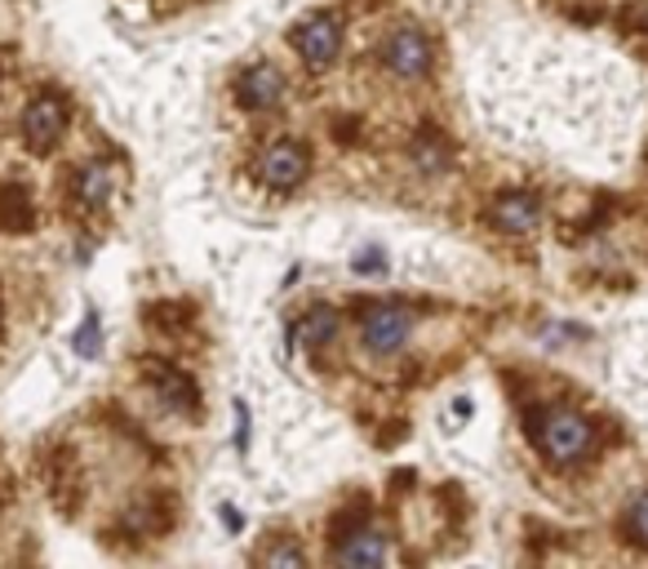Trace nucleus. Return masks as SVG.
<instances>
[{
	"mask_svg": "<svg viewBox=\"0 0 648 569\" xmlns=\"http://www.w3.org/2000/svg\"><path fill=\"white\" fill-rule=\"evenodd\" d=\"M537 445H542V454H546L555 467H568V463H577V458L590 454L595 432H590V423H586L582 414H573V410H551V414L542 418V427H537Z\"/></svg>",
	"mask_w": 648,
	"mask_h": 569,
	"instance_id": "nucleus-1",
	"label": "nucleus"
},
{
	"mask_svg": "<svg viewBox=\"0 0 648 569\" xmlns=\"http://www.w3.org/2000/svg\"><path fill=\"white\" fill-rule=\"evenodd\" d=\"M431 59H436V50H431L427 32H418V28H396L383 41V68L400 81H422L431 72Z\"/></svg>",
	"mask_w": 648,
	"mask_h": 569,
	"instance_id": "nucleus-2",
	"label": "nucleus"
},
{
	"mask_svg": "<svg viewBox=\"0 0 648 569\" xmlns=\"http://www.w3.org/2000/svg\"><path fill=\"white\" fill-rule=\"evenodd\" d=\"M306 169H311V156H306V147L297 138H275L262 152V165H258L262 183L275 187V192H293L306 178Z\"/></svg>",
	"mask_w": 648,
	"mask_h": 569,
	"instance_id": "nucleus-3",
	"label": "nucleus"
},
{
	"mask_svg": "<svg viewBox=\"0 0 648 569\" xmlns=\"http://www.w3.org/2000/svg\"><path fill=\"white\" fill-rule=\"evenodd\" d=\"M293 45L311 68H330L343 50V23L334 14H315L293 32Z\"/></svg>",
	"mask_w": 648,
	"mask_h": 569,
	"instance_id": "nucleus-4",
	"label": "nucleus"
},
{
	"mask_svg": "<svg viewBox=\"0 0 648 569\" xmlns=\"http://www.w3.org/2000/svg\"><path fill=\"white\" fill-rule=\"evenodd\" d=\"M67 130V103L59 94H41L28 103V116H23V134L32 143V152H50Z\"/></svg>",
	"mask_w": 648,
	"mask_h": 569,
	"instance_id": "nucleus-5",
	"label": "nucleus"
},
{
	"mask_svg": "<svg viewBox=\"0 0 648 569\" xmlns=\"http://www.w3.org/2000/svg\"><path fill=\"white\" fill-rule=\"evenodd\" d=\"M360 334H365V343H369L374 352H400V348L409 343V334H414V317H409L405 308L383 303V308H369V312H365Z\"/></svg>",
	"mask_w": 648,
	"mask_h": 569,
	"instance_id": "nucleus-6",
	"label": "nucleus"
},
{
	"mask_svg": "<svg viewBox=\"0 0 648 569\" xmlns=\"http://www.w3.org/2000/svg\"><path fill=\"white\" fill-rule=\"evenodd\" d=\"M280 94H284V76H280L271 63H258V68L240 72V81H236V99H240V107H249V112L275 107Z\"/></svg>",
	"mask_w": 648,
	"mask_h": 569,
	"instance_id": "nucleus-7",
	"label": "nucleus"
},
{
	"mask_svg": "<svg viewBox=\"0 0 648 569\" xmlns=\"http://www.w3.org/2000/svg\"><path fill=\"white\" fill-rule=\"evenodd\" d=\"M493 223L506 236H529L542 223V200L529 196V192H506V196L493 200Z\"/></svg>",
	"mask_w": 648,
	"mask_h": 569,
	"instance_id": "nucleus-8",
	"label": "nucleus"
},
{
	"mask_svg": "<svg viewBox=\"0 0 648 569\" xmlns=\"http://www.w3.org/2000/svg\"><path fill=\"white\" fill-rule=\"evenodd\" d=\"M116 187H121L116 165H112V161H94V165H85L81 178H76V200H81L85 209H103V205H112Z\"/></svg>",
	"mask_w": 648,
	"mask_h": 569,
	"instance_id": "nucleus-9",
	"label": "nucleus"
},
{
	"mask_svg": "<svg viewBox=\"0 0 648 569\" xmlns=\"http://www.w3.org/2000/svg\"><path fill=\"white\" fill-rule=\"evenodd\" d=\"M391 556V547H387V538L383 534H374V529H356V534H347L343 542H338V565H347V569H360V565H383Z\"/></svg>",
	"mask_w": 648,
	"mask_h": 569,
	"instance_id": "nucleus-10",
	"label": "nucleus"
},
{
	"mask_svg": "<svg viewBox=\"0 0 648 569\" xmlns=\"http://www.w3.org/2000/svg\"><path fill=\"white\" fill-rule=\"evenodd\" d=\"M151 383H156V392H160L165 405L196 410V383L187 374H178V370H151Z\"/></svg>",
	"mask_w": 648,
	"mask_h": 569,
	"instance_id": "nucleus-11",
	"label": "nucleus"
},
{
	"mask_svg": "<svg viewBox=\"0 0 648 569\" xmlns=\"http://www.w3.org/2000/svg\"><path fill=\"white\" fill-rule=\"evenodd\" d=\"M334 334H338V317H334L330 308H315V312H306V317L293 325V339L306 343V348H324Z\"/></svg>",
	"mask_w": 648,
	"mask_h": 569,
	"instance_id": "nucleus-12",
	"label": "nucleus"
},
{
	"mask_svg": "<svg viewBox=\"0 0 648 569\" xmlns=\"http://www.w3.org/2000/svg\"><path fill=\"white\" fill-rule=\"evenodd\" d=\"M414 161H418L422 174H445V169H449V147H445L440 138H418Z\"/></svg>",
	"mask_w": 648,
	"mask_h": 569,
	"instance_id": "nucleus-13",
	"label": "nucleus"
},
{
	"mask_svg": "<svg viewBox=\"0 0 648 569\" xmlns=\"http://www.w3.org/2000/svg\"><path fill=\"white\" fill-rule=\"evenodd\" d=\"M626 529H630V538H635V542H644V547H648V494H639V498L630 503Z\"/></svg>",
	"mask_w": 648,
	"mask_h": 569,
	"instance_id": "nucleus-14",
	"label": "nucleus"
},
{
	"mask_svg": "<svg viewBox=\"0 0 648 569\" xmlns=\"http://www.w3.org/2000/svg\"><path fill=\"white\" fill-rule=\"evenodd\" d=\"M262 560H266V565H302L306 556H302V547H293V542H275V547L262 551Z\"/></svg>",
	"mask_w": 648,
	"mask_h": 569,
	"instance_id": "nucleus-15",
	"label": "nucleus"
},
{
	"mask_svg": "<svg viewBox=\"0 0 648 569\" xmlns=\"http://www.w3.org/2000/svg\"><path fill=\"white\" fill-rule=\"evenodd\" d=\"M72 348H76V356H94V348H98V321H85V330L72 339Z\"/></svg>",
	"mask_w": 648,
	"mask_h": 569,
	"instance_id": "nucleus-16",
	"label": "nucleus"
},
{
	"mask_svg": "<svg viewBox=\"0 0 648 569\" xmlns=\"http://www.w3.org/2000/svg\"><path fill=\"white\" fill-rule=\"evenodd\" d=\"M378 267H383V258H378V254H365V258L356 254V271H378Z\"/></svg>",
	"mask_w": 648,
	"mask_h": 569,
	"instance_id": "nucleus-17",
	"label": "nucleus"
}]
</instances>
